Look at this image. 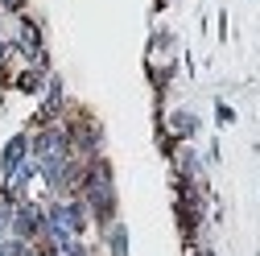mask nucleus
Instances as JSON below:
<instances>
[{
	"instance_id": "nucleus-6",
	"label": "nucleus",
	"mask_w": 260,
	"mask_h": 256,
	"mask_svg": "<svg viewBox=\"0 0 260 256\" xmlns=\"http://www.w3.org/2000/svg\"><path fill=\"white\" fill-rule=\"evenodd\" d=\"M108 248H112V256H128V228H124V223H112Z\"/></svg>"
},
{
	"instance_id": "nucleus-9",
	"label": "nucleus",
	"mask_w": 260,
	"mask_h": 256,
	"mask_svg": "<svg viewBox=\"0 0 260 256\" xmlns=\"http://www.w3.org/2000/svg\"><path fill=\"white\" fill-rule=\"evenodd\" d=\"M0 5H5V9H21V0H0Z\"/></svg>"
},
{
	"instance_id": "nucleus-4",
	"label": "nucleus",
	"mask_w": 260,
	"mask_h": 256,
	"mask_svg": "<svg viewBox=\"0 0 260 256\" xmlns=\"http://www.w3.org/2000/svg\"><path fill=\"white\" fill-rule=\"evenodd\" d=\"M67 137H71V153H95V149L104 145L100 124H91V120H83V124L67 128Z\"/></svg>"
},
{
	"instance_id": "nucleus-2",
	"label": "nucleus",
	"mask_w": 260,
	"mask_h": 256,
	"mask_svg": "<svg viewBox=\"0 0 260 256\" xmlns=\"http://www.w3.org/2000/svg\"><path fill=\"white\" fill-rule=\"evenodd\" d=\"M83 228H87V207L75 203V199H71V203H54V207L46 211V236H50V248L67 244V240H79Z\"/></svg>"
},
{
	"instance_id": "nucleus-8",
	"label": "nucleus",
	"mask_w": 260,
	"mask_h": 256,
	"mask_svg": "<svg viewBox=\"0 0 260 256\" xmlns=\"http://www.w3.org/2000/svg\"><path fill=\"white\" fill-rule=\"evenodd\" d=\"M9 215H13V195L0 190V232H9Z\"/></svg>"
},
{
	"instance_id": "nucleus-1",
	"label": "nucleus",
	"mask_w": 260,
	"mask_h": 256,
	"mask_svg": "<svg viewBox=\"0 0 260 256\" xmlns=\"http://www.w3.org/2000/svg\"><path fill=\"white\" fill-rule=\"evenodd\" d=\"M83 207L95 215V219H112L116 211V190H112V166L104 162V157H91V162L83 166Z\"/></svg>"
},
{
	"instance_id": "nucleus-3",
	"label": "nucleus",
	"mask_w": 260,
	"mask_h": 256,
	"mask_svg": "<svg viewBox=\"0 0 260 256\" xmlns=\"http://www.w3.org/2000/svg\"><path fill=\"white\" fill-rule=\"evenodd\" d=\"M9 232L17 240H34L38 232H46V211L38 203H17L13 215H9Z\"/></svg>"
},
{
	"instance_id": "nucleus-5",
	"label": "nucleus",
	"mask_w": 260,
	"mask_h": 256,
	"mask_svg": "<svg viewBox=\"0 0 260 256\" xmlns=\"http://www.w3.org/2000/svg\"><path fill=\"white\" fill-rule=\"evenodd\" d=\"M25 153H29V137H13V141L5 145V157H0V170H5V178H13V174L29 162Z\"/></svg>"
},
{
	"instance_id": "nucleus-7",
	"label": "nucleus",
	"mask_w": 260,
	"mask_h": 256,
	"mask_svg": "<svg viewBox=\"0 0 260 256\" xmlns=\"http://www.w3.org/2000/svg\"><path fill=\"white\" fill-rule=\"evenodd\" d=\"M194 128H199V120H194L190 112H178V116L170 120V133H174V137H190Z\"/></svg>"
}]
</instances>
